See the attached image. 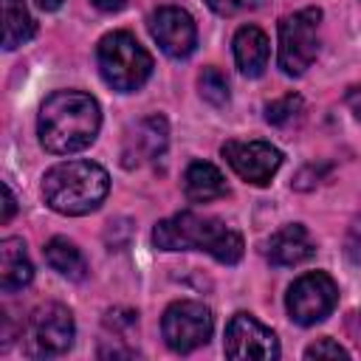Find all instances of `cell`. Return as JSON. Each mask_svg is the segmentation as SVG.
<instances>
[{"mask_svg":"<svg viewBox=\"0 0 361 361\" xmlns=\"http://www.w3.org/2000/svg\"><path fill=\"white\" fill-rule=\"evenodd\" d=\"M102 127L99 102L82 90H56L51 93L37 118L39 144L54 155H73L82 152L96 141Z\"/></svg>","mask_w":361,"mask_h":361,"instance_id":"6da1fadb","label":"cell"},{"mask_svg":"<svg viewBox=\"0 0 361 361\" xmlns=\"http://www.w3.org/2000/svg\"><path fill=\"white\" fill-rule=\"evenodd\" d=\"M152 243L164 251H206L223 265H234L243 257V237L217 217L195 212H178L152 228Z\"/></svg>","mask_w":361,"mask_h":361,"instance_id":"7a4b0ae2","label":"cell"},{"mask_svg":"<svg viewBox=\"0 0 361 361\" xmlns=\"http://www.w3.org/2000/svg\"><path fill=\"white\" fill-rule=\"evenodd\" d=\"M110 178L93 161H62L51 166L42 178V197L45 203L68 217L90 214L107 197Z\"/></svg>","mask_w":361,"mask_h":361,"instance_id":"3957f363","label":"cell"},{"mask_svg":"<svg viewBox=\"0 0 361 361\" xmlns=\"http://www.w3.org/2000/svg\"><path fill=\"white\" fill-rule=\"evenodd\" d=\"M96 62L102 79L118 93L138 90L152 73V56L130 31L104 34L96 48Z\"/></svg>","mask_w":361,"mask_h":361,"instance_id":"277c9868","label":"cell"},{"mask_svg":"<svg viewBox=\"0 0 361 361\" xmlns=\"http://www.w3.org/2000/svg\"><path fill=\"white\" fill-rule=\"evenodd\" d=\"M319 8H302L279 20V68L288 76H302L319 54Z\"/></svg>","mask_w":361,"mask_h":361,"instance_id":"5b68a950","label":"cell"},{"mask_svg":"<svg viewBox=\"0 0 361 361\" xmlns=\"http://www.w3.org/2000/svg\"><path fill=\"white\" fill-rule=\"evenodd\" d=\"M73 316L65 305H39L25 322V353L34 358H54L73 344Z\"/></svg>","mask_w":361,"mask_h":361,"instance_id":"8992f818","label":"cell"},{"mask_svg":"<svg viewBox=\"0 0 361 361\" xmlns=\"http://www.w3.org/2000/svg\"><path fill=\"white\" fill-rule=\"evenodd\" d=\"M338 302V285L333 282L330 274L324 271H310V274H302L290 288H288V296H285V307H288V316L302 324V327H310L322 319H327L333 313Z\"/></svg>","mask_w":361,"mask_h":361,"instance_id":"52a82bcc","label":"cell"},{"mask_svg":"<svg viewBox=\"0 0 361 361\" xmlns=\"http://www.w3.org/2000/svg\"><path fill=\"white\" fill-rule=\"evenodd\" d=\"M212 327H214L212 310L203 302H192V299L172 302L161 319V333L172 353L197 350L212 338Z\"/></svg>","mask_w":361,"mask_h":361,"instance_id":"ba28073f","label":"cell"},{"mask_svg":"<svg viewBox=\"0 0 361 361\" xmlns=\"http://www.w3.org/2000/svg\"><path fill=\"white\" fill-rule=\"evenodd\" d=\"M223 350L234 361H245V358L271 361V358H279V341H276L274 330H268L251 313L231 316V322L226 327V344H223Z\"/></svg>","mask_w":361,"mask_h":361,"instance_id":"9c48e42d","label":"cell"},{"mask_svg":"<svg viewBox=\"0 0 361 361\" xmlns=\"http://www.w3.org/2000/svg\"><path fill=\"white\" fill-rule=\"evenodd\" d=\"M149 34L158 48L172 59H186L197 45V28L186 8L180 6H161L149 14Z\"/></svg>","mask_w":361,"mask_h":361,"instance_id":"30bf717a","label":"cell"},{"mask_svg":"<svg viewBox=\"0 0 361 361\" xmlns=\"http://www.w3.org/2000/svg\"><path fill=\"white\" fill-rule=\"evenodd\" d=\"M223 158L245 183L254 186L271 183V178L282 166V152L268 141H228L223 144Z\"/></svg>","mask_w":361,"mask_h":361,"instance_id":"8fae6325","label":"cell"},{"mask_svg":"<svg viewBox=\"0 0 361 361\" xmlns=\"http://www.w3.org/2000/svg\"><path fill=\"white\" fill-rule=\"evenodd\" d=\"M313 251H316L313 237L302 223H288L279 231H274L271 240H268V259L276 268L302 265L313 257Z\"/></svg>","mask_w":361,"mask_h":361,"instance_id":"7c38bea8","label":"cell"},{"mask_svg":"<svg viewBox=\"0 0 361 361\" xmlns=\"http://www.w3.org/2000/svg\"><path fill=\"white\" fill-rule=\"evenodd\" d=\"M268 56H271V42H268L262 28H257V25L237 28V34H234V62H237L240 73L259 76L268 68Z\"/></svg>","mask_w":361,"mask_h":361,"instance_id":"4fadbf2b","label":"cell"},{"mask_svg":"<svg viewBox=\"0 0 361 361\" xmlns=\"http://www.w3.org/2000/svg\"><path fill=\"white\" fill-rule=\"evenodd\" d=\"M34 279V265L28 259L25 243L17 237H6L0 243V288L14 293Z\"/></svg>","mask_w":361,"mask_h":361,"instance_id":"5bb4252c","label":"cell"},{"mask_svg":"<svg viewBox=\"0 0 361 361\" xmlns=\"http://www.w3.org/2000/svg\"><path fill=\"white\" fill-rule=\"evenodd\" d=\"M183 195L192 203H209L226 195L223 172L209 161H192L183 172Z\"/></svg>","mask_w":361,"mask_h":361,"instance_id":"9a60e30c","label":"cell"},{"mask_svg":"<svg viewBox=\"0 0 361 361\" xmlns=\"http://www.w3.org/2000/svg\"><path fill=\"white\" fill-rule=\"evenodd\" d=\"M169 135V127H166V118L164 116H149L144 118L138 127H135V135L130 138V147H127V158L135 155V164L138 161H152L158 155H164L166 149V138Z\"/></svg>","mask_w":361,"mask_h":361,"instance_id":"2e32d148","label":"cell"},{"mask_svg":"<svg viewBox=\"0 0 361 361\" xmlns=\"http://www.w3.org/2000/svg\"><path fill=\"white\" fill-rule=\"evenodd\" d=\"M37 31L34 17L28 14L23 0H3V48L14 51L28 42Z\"/></svg>","mask_w":361,"mask_h":361,"instance_id":"e0dca14e","label":"cell"},{"mask_svg":"<svg viewBox=\"0 0 361 361\" xmlns=\"http://www.w3.org/2000/svg\"><path fill=\"white\" fill-rule=\"evenodd\" d=\"M45 262L56 274H62L68 279H85V274H87V262H85L82 251L71 240H65V237L48 240V245H45Z\"/></svg>","mask_w":361,"mask_h":361,"instance_id":"ac0fdd59","label":"cell"},{"mask_svg":"<svg viewBox=\"0 0 361 361\" xmlns=\"http://www.w3.org/2000/svg\"><path fill=\"white\" fill-rule=\"evenodd\" d=\"M197 85H200V96H203L209 104L223 107V104L228 102V82H226V76H223L217 68H203Z\"/></svg>","mask_w":361,"mask_h":361,"instance_id":"d6986e66","label":"cell"},{"mask_svg":"<svg viewBox=\"0 0 361 361\" xmlns=\"http://www.w3.org/2000/svg\"><path fill=\"white\" fill-rule=\"evenodd\" d=\"M299 113H302V99L293 96V93H288V96H282V99H276V102H271V104L265 107V118H268L271 124H276V127L290 124Z\"/></svg>","mask_w":361,"mask_h":361,"instance_id":"ffe728a7","label":"cell"},{"mask_svg":"<svg viewBox=\"0 0 361 361\" xmlns=\"http://www.w3.org/2000/svg\"><path fill=\"white\" fill-rule=\"evenodd\" d=\"M265 3L268 0H206V6L220 17H234V14H243V11H254Z\"/></svg>","mask_w":361,"mask_h":361,"instance_id":"44dd1931","label":"cell"},{"mask_svg":"<svg viewBox=\"0 0 361 361\" xmlns=\"http://www.w3.org/2000/svg\"><path fill=\"white\" fill-rule=\"evenodd\" d=\"M305 358H350V353L333 338H319L305 350Z\"/></svg>","mask_w":361,"mask_h":361,"instance_id":"7402d4cb","label":"cell"},{"mask_svg":"<svg viewBox=\"0 0 361 361\" xmlns=\"http://www.w3.org/2000/svg\"><path fill=\"white\" fill-rule=\"evenodd\" d=\"M344 251H347L350 262L361 265V217L350 226V231H347V243H344Z\"/></svg>","mask_w":361,"mask_h":361,"instance_id":"603a6c76","label":"cell"},{"mask_svg":"<svg viewBox=\"0 0 361 361\" xmlns=\"http://www.w3.org/2000/svg\"><path fill=\"white\" fill-rule=\"evenodd\" d=\"M14 209H17V200L11 195V186L3 183V214H0V223H8L14 217Z\"/></svg>","mask_w":361,"mask_h":361,"instance_id":"cb8c5ba5","label":"cell"},{"mask_svg":"<svg viewBox=\"0 0 361 361\" xmlns=\"http://www.w3.org/2000/svg\"><path fill=\"white\" fill-rule=\"evenodd\" d=\"M99 11H118V8H124L130 0H90Z\"/></svg>","mask_w":361,"mask_h":361,"instance_id":"d4e9b609","label":"cell"},{"mask_svg":"<svg viewBox=\"0 0 361 361\" xmlns=\"http://www.w3.org/2000/svg\"><path fill=\"white\" fill-rule=\"evenodd\" d=\"M350 104H353V110H355V116L361 118V87H355V90L350 93Z\"/></svg>","mask_w":361,"mask_h":361,"instance_id":"484cf974","label":"cell"},{"mask_svg":"<svg viewBox=\"0 0 361 361\" xmlns=\"http://www.w3.org/2000/svg\"><path fill=\"white\" fill-rule=\"evenodd\" d=\"M37 6H39V8H45V11H54V8H59V6H62V0H37Z\"/></svg>","mask_w":361,"mask_h":361,"instance_id":"4316f807","label":"cell"}]
</instances>
